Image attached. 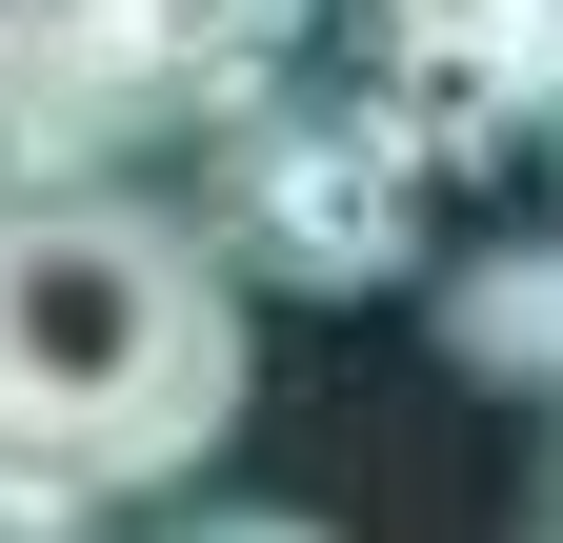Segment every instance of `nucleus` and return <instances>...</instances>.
<instances>
[{
	"instance_id": "20e7f679",
	"label": "nucleus",
	"mask_w": 563,
	"mask_h": 543,
	"mask_svg": "<svg viewBox=\"0 0 563 543\" xmlns=\"http://www.w3.org/2000/svg\"><path fill=\"white\" fill-rule=\"evenodd\" d=\"M363 81L402 101L422 162H463V181L543 162L563 181V0H363Z\"/></svg>"
},
{
	"instance_id": "f03ea898",
	"label": "nucleus",
	"mask_w": 563,
	"mask_h": 543,
	"mask_svg": "<svg viewBox=\"0 0 563 543\" xmlns=\"http://www.w3.org/2000/svg\"><path fill=\"white\" fill-rule=\"evenodd\" d=\"M302 60L322 0H0V181H162Z\"/></svg>"
},
{
	"instance_id": "39448f33",
	"label": "nucleus",
	"mask_w": 563,
	"mask_h": 543,
	"mask_svg": "<svg viewBox=\"0 0 563 543\" xmlns=\"http://www.w3.org/2000/svg\"><path fill=\"white\" fill-rule=\"evenodd\" d=\"M422 322H443V363L463 383H504V402H563V222L543 242H483L422 282Z\"/></svg>"
},
{
	"instance_id": "f257e3e1",
	"label": "nucleus",
	"mask_w": 563,
	"mask_h": 543,
	"mask_svg": "<svg viewBox=\"0 0 563 543\" xmlns=\"http://www.w3.org/2000/svg\"><path fill=\"white\" fill-rule=\"evenodd\" d=\"M242 262L141 181H0V523H141L242 443Z\"/></svg>"
},
{
	"instance_id": "6e6552de",
	"label": "nucleus",
	"mask_w": 563,
	"mask_h": 543,
	"mask_svg": "<svg viewBox=\"0 0 563 543\" xmlns=\"http://www.w3.org/2000/svg\"><path fill=\"white\" fill-rule=\"evenodd\" d=\"M342 21H363V0H342Z\"/></svg>"
},
{
	"instance_id": "423d86ee",
	"label": "nucleus",
	"mask_w": 563,
	"mask_h": 543,
	"mask_svg": "<svg viewBox=\"0 0 563 543\" xmlns=\"http://www.w3.org/2000/svg\"><path fill=\"white\" fill-rule=\"evenodd\" d=\"M162 543H342V523H302V503H201V523H162Z\"/></svg>"
},
{
	"instance_id": "0eeeda50",
	"label": "nucleus",
	"mask_w": 563,
	"mask_h": 543,
	"mask_svg": "<svg viewBox=\"0 0 563 543\" xmlns=\"http://www.w3.org/2000/svg\"><path fill=\"white\" fill-rule=\"evenodd\" d=\"M523 543H563V402H543V484H523Z\"/></svg>"
},
{
	"instance_id": "7ed1b4c3",
	"label": "nucleus",
	"mask_w": 563,
	"mask_h": 543,
	"mask_svg": "<svg viewBox=\"0 0 563 543\" xmlns=\"http://www.w3.org/2000/svg\"><path fill=\"white\" fill-rule=\"evenodd\" d=\"M222 242L242 282H302V302H383V282H422V201H443V162L402 142V101L383 81H262L222 142Z\"/></svg>"
}]
</instances>
